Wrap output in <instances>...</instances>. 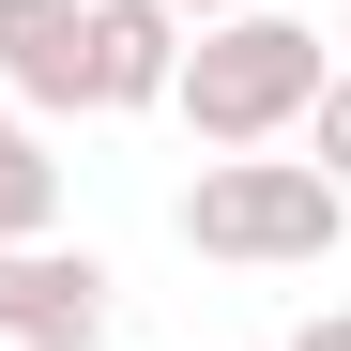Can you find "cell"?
Masks as SVG:
<instances>
[{"instance_id": "obj_6", "label": "cell", "mask_w": 351, "mask_h": 351, "mask_svg": "<svg viewBox=\"0 0 351 351\" xmlns=\"http://www.w3.org/2000/svg\"><path fill=\"white\" fill-rule=\"evenodd\" d=\"M46 229H62V153H46V123L0 107V245H46Z\"/></svg>"}, {"instance_id": "obj_5", "label": "cell", "mask_w": 351, "mask_h": 351, "mask_svg": "<svg viewBox=\"0 0 351 351\" xmlns=\"http://www.w3.org/2000/svg\"><path fill=\"white\" fill-rule=\"evenodd\" d=\"M184 77V16L168 0H92V107H168Z\"/></svg>"}, {"instance_id": "obj_3", "label": "cell", "mask_w": 351, "mask_h": 351, "mask_svg": "<svg viewBox=\"0 0 351 351\" xmlns=\"http://www.w3.org/2000/svg\"><path fill=\"white\" fill-rule=\"evenodd\" d=\"M107 321H123V275H107L92 245H0V351H107Z\"/></svg>"}, {"instance_id": "obj_1", "label": "cell", "mask_w": 351, "mask_h": 351, "mask_svg": "<svg viewBox=\"0 0 351 351\" xmlns=\"http://www.w3.org/2000/svg\"><path fill=\"white\" fill-rule=\"evenodd\" d=\"M321 77H336V46L306 31V16H214V31H184V77H168V107L199 123V153H275L290 123L321 107Z\"/></svg>"}, {"instance_id": "obj_7", "label": "cell", "mask_w": 351, "mask_h": 351, "mask_svg": "<svg viewBox=\"0 0 351 351\" xmlns=\"http://www.w3.org/2000/svg\"><path fill=\"white\" fill-rule=\"evenodd\" d=\"M306 168L351 199V77H321V107H306Z\"/></svg>"}, {"instance_id": "obj_9", "label": "cell", "mask_w": 351, "mask_h": 351, "mask_svg": "<svg viewBox=\"0 0 351 351\" xmlns=\"http://www.w3.org/2000/svg\"><path fill=\"white\" fill-rule=\"evenodd\" d=\"M168 16H184V31H214V16H260V0H168Z\"/></svg>"}, {"instance_id": "obj_8", "label": "cell", "mask_w": 351, "mask_h": 351, "mask_svg": "<svg viewBox=\"0 0 351 351\" xmlns=\"http://www.w3.org/2000/svg\"><path fill=\"white\" fill-rule=\"evenodd\" d=\"M290 351H351V306H321V321H290Z\"/></svg>"}, {"instance_id": "obj_10", "label": "cell", "mask_w": 351, "mask_h": 351, "mask_svg": "<svg viewBox=\"0 0 351 351\" xmlns=\"http://www.w3.org/2000/svg\"><path fill=\"white\" fill-rule=\"evenodd\" d=\"M321 46H336V77H351V0H336V31H321Z\"/></svg>"}, {"instance_id": "obj_4", "label": "cell", "mask_w": 351, "mask_h": 351, "mask_svg": "<svg viewBox=\"0 0 351 351\" xmlns=\"http://www.w3.org/2000/svg\"><path fill=\"white\" fill-rule=\"evenodd\" d=\"M0 107L16 123L92 107V0H0Z\"/></svg>"}, {"instance_id": "obj_2", "label": "cell", "mask_w": 351, "mask_h": 351, "mask_svg": "<svg viewBox=\"0 0 351 351\" xmlns=\"http://www.w3.org/2000/svg\"><path fill=\"white\" fill-rule=\"evenodd\" d=\"M168 229H184L199 260H229V275H306V260L351 245V199L321 168H290V153H214L199 184L168 199Z\"/></svg>"}]
</instances>
